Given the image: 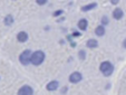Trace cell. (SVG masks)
Instances as JSON below:
<instances>
[{
  "mask_svg": "<svg viewBox=\"0 0 126 95\" xmlns=\"http://www.w3.org/2000/svg\"><path fill=\"white\" fill-rule=\"evenodd\" d=\"M46 58V54L44 50H36L32 52L31 54V59H30V64L33 66H40Z\"/></svg>",
  "mask_w": 126,
  "mask_h": 95,
  "instance_id": "cell-1",
  "label": "cell"
},
{
  "mask_svg": "<svg viewBox=\"0 0 126 95\" xmlns=\"http://www.w3.org/2000/svg\"><path fill=\"white\" fill-rule=\"evenodd\" d=\"M114 65H113L112 62H110V60H104V62L100 63L99 65V71L100 73L103 74V76H105V77H110V76L113 75V73H114Z\"/></svg>",
  "mask_w": 126,
  "mask_h": 95,
  "instance_id": "cell-2",
  "label": "cell"
},
{
  "mask_svg": "<svg viewBox=\"0 0 126 95\" xmlns=\"http://www.w3.org/2000/svg\"><path fill=\"white\" fill-rule=\"evenodd\" d=\"M31 52L30 49H25L21 54L19 55V63L24 66H27V65L30 64V59H31Z\"/></svg>",
  "mask_w": 126,
  "mask_h": 95,
  "instance_id": "cell-3",
  "label": "cell"
},
{
  "mask_svg": "<svg viewBox=\"0 0 126 95\" xmlns=\"http://www.w3.org/2000/svg\"><path fill=\"white\" fill-rule=\"evenodd\" d=\"M81 79H83V75H81V73L78 72V71L73 72L68 77V81L70 82L71 84H78Z\"/></svg>",
  "mask_w": 126,
  "mask_h": 95,
  "instance_id": "cell-4",
  "label": "cell"
},
{
  "mask_svg": "<svg viewBox=\"0 0 126 95\" xmlns=\"http://www.w3.org/2000/svg\"><path fill=\"white\" fill-rule=\"evenodd\" d=\"M17 95H33V88L30 85H22L18 90Z\"/></svg>",
  "mask_w": 126,
  "mask_h": 95,
  "instance_id": "cell-5",
  "label": "cell"
},
{
  "mask_svg": "<svg viewBox=\"0 0 126 95\" xmlns=\"http://www.w3.org/2000/svg\"><path fill=\"white\" fill-rule=\"evenodd\" d=\"M77 28H78V30L80 31H86L88 28V20L86 18H81L78 20V22H77Z\"/></svg>",
  "mask_w": 126,
  "mask_h": 95,
  "instance_id": "cell-6",
  "label": "cell"
},
{
  "mask_svg": "<svg viewBox=\"0 0 126 95\" xmlns=\"http://www.w3.org/2000/svg\"><path fill=\"white\" fill-rule=\"evenodd\" d=\"M112 17L115 19V20H121V19L124 17V11H123V9H122V8H119V7H116L114 10H113Z\"/></svg>",
  "mask_w": 126,
  "mask_h": 95,
  "instance_id": "cell-7",
  "label": "cell"
},
{
  "mask_svg": "<svg viewBox=\"0 0 126 95\" xmlns=\"http://www.w3.org/2000/svg\"><path fill=\"white\" fill-rule=\"evenodd\" d=\"M58 88H59V82L56 81V79L50 81L49 83L46 85V90H47L48 92H54V91L58 90Z\"/></svg>",
  "mask_w": 126,
  "mask_h": 95,
  "instance_id": "cell-8",
  "label": "cell"
},
{
  "mask_svg": "<svg viewBox=\"0 0 126 95\" xmlns=\"http://www.w3.org/2000/svg\"><path fill=\"white\" fill-rule=\"evenodd\" d=\"M97 2H95V1H93V2H89V3H86V5L81 6V11L83 12H87V11H91V10L93 9H96L97 8Z\"/></svg>",
  "mask_w": 126,
  "mask_h": 95,
  "instance_id": "cell-9",
  "label": "cell"
},
{
  "mask_svg": "<svg viewBox=\"0 0 126 95\" xmlns=\"http://www.w3.org/2000/svg\"><path fill=\"white\" fill-rule=\"evenodd\" d=\"M28 39H29V35L26 31H19L17 34V40L19 43H26Z\"/></svg>",
  "mask_w": 126,
  "mask_h": 95,
  "instance_id": "cell-10",
  "label": "cell"
},
{
  "mask_svg": "<svg viewBox=\"0 0 126 95\" xmlns=\"http://www.w3.org/2000/svg\"><path fill=\"white\" fill-rule=\"evenodd\" d=\"M86 46L87 48H91V49H95L98 47V40L95 38H89L87 41H86Z\"/></svg>",
  "mask_w": 126,
  "mask_h": 95,
  "instance_id": "cell-11",
  "label": "cell"
},
{
  "mask_svg": "<svg viewBox=\"0 0 126 95\" xmlns=\"http://www.w3.org/2000/svg\"><path fill=\"white\" fill-rule=\"evenodd\" d=\"M94 33H95V35L97 36V37H103V36L106 34V28H105L104 26H102V25H98L95 28Z\"/></svg>",
  "mask_w": 126,
  "mask_h": 95,
  "instance_id": "cell-12",
  "label": "cell"
},
{
  "mask_svg": "<svg viewBox=\"0 0 126 95\" xmlns=\"http://www.w3.org/2000/svg\"><path fill=\"white\" fill-rule=\"evenodd\" d=\"M14 22H15V18H14V16H12V15H7V16L3 18V24H5L7 27L12 26V25H14Z\"/></svg>",
  "mask_w": 126,
  "mask_h": 95,
  "instance_id": "cell-13",
  "label": "cell"
},
{
  "mask_svg": "<svg viewBox=\"0 0 126 95\" xmlns=\"http://www.w3.org/2000/svg\"><path fill=\"white\" fill-rule=\"evenodd\" d=\"M108 24H110V18H108V16L104 15V16L100 18V25L105 27V26H107Z\"/></svg>",
  "mask_w": 126,
  "mask_h": 95,
  "instance_id": "cell-14",
  "label": "cell"
},
{
  "mask_svg": "<svg viewBox=\"0 0 126 95\" xmlns=\"http://www.w3.org/2000/svg\"><path fill=\"white\" fill-rule=\"evenodd\" d=\"M63 15H64V9H57L52 12V17H55V18H59Z\"/></svg>",
  "mask_w": 126,
  "mask_h": 95,
  "instance_id": "cell-15",
  "label": "cell"
},
{
  "mask_svg": "<svg viewBox=\"0 0 126 95\" xmlns=\"http://www.w3.org/2000/svg\"><path fill=\"white\" fill-rule=\"evenodd\" d=\"M78 58L80 60H85L86 59V50L85 49H80L78 52Z\"/></svg>",
  "mask_w": 126,
  "mask_h": 95,
  "instance_id": "cell-16",
  "label": "cell"
},
{
  "mask_svg": "<svg viewBox=\"0 0 126 95\" xmlns=\"http://www.w3.org/2000/svg\"><path fill=\"white\" fill-rule=\"evenodd\" d=\"M36 3L38 6H45L48 3V0H36Z\"/></svg>",
  "mask_w": 126,
  "mask_h": 95,
  "instance_id": "cell-17",
  "label": "cell"
},
{
  "mask_svg": "<svg viewBox=\"0 0 126 95\" xmlns=\"http://www.w3.org/2000/svg\"><path fill=\"white\" fill-rule=\"evenodd\" d=\"M71 36H73V38H77V37H79V36H81V33L79 30H73Z\"/></svg>",
  "mask_w": 126,
  "mask_h": 95,
  "instance_id": "cell-18",
  "label": "cell"
},
{
  "mask_svg": "<svg viewBox=\"0 0 126 95\" xmlns=\"http://www.w3.org/2000/svg\"><path fill=\"white\" fill-rule=\"evenodd\" d=\"M67 91H68V87H67V86H64V87L62 88V94H66Z\"/></svg>",
  "mask_w": 126,
  "mask_h": 95,
  "instance_id": "cell-19",
  "label": "cell"
},
{
  "mask_svg": "<svg viewBox=\"0 0 126 95\" xmlns=\"http://www.w3.org/2000/svg\"><path fill=\"white\" fill-rule=\"evenodd\" d=\"M66 38H67V40H68L69 43H71V41H73V36H71V35H67Z\"/></svg>",
  "mask_w": 126,
  "mask_h": 95,
  "instance_id": "cell-20",
  "label": "cell"
},
{
  "mask_svg": "<svg viewBox=\"0 0 126 95\" xmlns=\"http://www.w3.org/2000/svg\"><path fill=\"white\" fill-rule=\"evenodd\" d=\"M76 46H77L76 41H71V43H70V47H71V48H75Z\"/></svg>",
  "mask_w": 126,
  "mask_h": 95,
  "instance_id": "cell-21",
  "label": "cell"
},
{
  "mask_svg": "<svg viewBox=\"0 0 126 95\" xmlns=\"http://www.w3.org/2000/svg\"><path fill=\"white\" fill-rule=\"evenodd\" d=\"M118 2H119V0H112V1H110V3H112V5H117Z\"/></svg>",
  "mask_w": 126,
  "mask_h": 95,
  "instance_id": "cell-22",
  "label": "cell"
},
{
  "mask_svg": "<svg viewBox=\"0 0 126 95\" xmlns=\"http://www.w3.org/2000/svg\"><path fill=\"white\" fill-rule=\"evenodd\" d=\"M122 45H123V48H125V49H126V38H124V40H123V43H122Z\"/></svg>",
  "mask_w": 126,
  "mask_h": 95,
  "instance_id": "cell-23",
  "label": "cell"
},
{
  "mask_svg": "<svg viewBox=\"0 0 126 95\" xmlns=\"http://www.w3.org/2000/svg\"><path fill=\"white\" fill-rule=\"evenodd\" d=\"M64 20H65L64 17H59V19H57V22H62V21H64Z\"/></svg>",
  "mask_w": 126,
  "mask_h": 95,
  "instance_id": "cell-24",
  "label": "cell"
},
{
  "mask_svg": "<svg viewBox=\"0 0 126 95\" xmlns=\"http://www.w3.org/2000/svg\"><path fill=\"white\" fill-rule=\"evenodd\" d=\"M110 84H107V85H106V88H107V90H108V88H110Z\"/></svg>",
  "mask_w": 126,
  "mask_h": 95,
  "instance_id": "cell-25",
  "label": "cell"
}]
</instances>
